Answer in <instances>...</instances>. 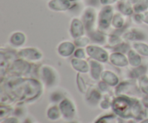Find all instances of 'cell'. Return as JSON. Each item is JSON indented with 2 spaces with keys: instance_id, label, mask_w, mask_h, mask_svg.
Returning a JSON list of instances; mask_svg holds the SVG:
<instances>
[{
  "instance_id": "1",
  "label": "cell",
  "mask_w": 148,
  "mask_h": 123,
  "mask_svg": "<svg viewBox=\"0 0 148 123\" xmlns=\"http://www.w3.org/2000/svg\"><path fill=\"white\" fill-rule=\"evenodd\" d=\"M69 6V2L67 0H53L49 3V7L55 10H65Z\"/></svg>"
},
{
  "instance_id": "2",
  "label": "cell",
  "mask_w": 148,
  "mask_h": 123,
  "mask_svg": "<svg viewBox=\"0 0 148 123\" xmlns=\"http://www.w3.org/2000/svg\"><path fill=\"white\" fill-rule=\"evenodd\" d=\"M137 7L138 10H144L145 9L148 7V0H141L140 4H138Z\"/></svg>"
},
{
  "instance_id": "3",
  "label": "cell",
  "mask_w": 148,
  "mask_h": 123,
  "mask_svg": "<svg viewBox=\"0 0 148 123\" xmlns=\"http://www.w3.org/2000/svg\"><path fill=\"white\" fill-rule=\"evenodd\" d=\"M114 1H115V0H101V2H102L103 4H108V3L114 2Z\"/></svg>"
},
{
  "instance_id": "4",
  "label": "cell",
  "mask_w": 148,
  "mask_h": 123,
  "mask_svg": "<svg viewBox=\"0 0 148 123\" xmlns=\"http://www.w3.org/2000/svg\"><path fill=\"white\" fill-rule=\"evenodd\" d=\"M145 20L146 22L148 23V12L146 13L145 16Z\"/></svg>"
}]
</instances>
